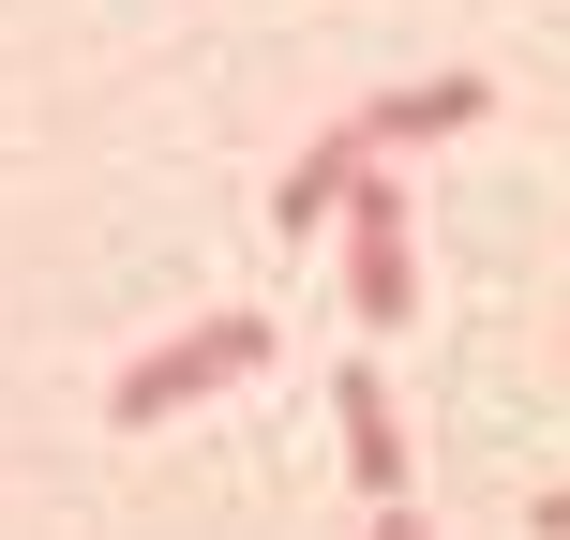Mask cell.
I'll use <instances>...</instances> for the list:
<instances>
[{"mask_svg": "<svg viewBox=\"0 0 570 540\" xmlns=\"http://www.w3.org/2000/svg\"><path fill=\"white\" fill-rule=\"evenodd\" d=\"M345 301H361V331H405V315H421V240H405V180H391V150H375L361 196H345Z\"/></svg>", "mask_w": 570, "mask_h": 540, "instance_id": "6da1fadb", "label": "cell"}, {"mask_svg": "<svg viewBox=\"0 0 570 540\" xmlns=\"http://www.w3.org/2000/svg\"><path fill=\"white\" fill-rule=\"evenodd\" d=\"M271 361V315H196V331H180V345H150V361L136 375H120V421H180V405H196V391H226V375H256Z\"/></svg>", "mask_w": 570, "mask_h": 540, "instance_id": "7a4b0ae2", "label": "cell"}, {"mask_svg": "<svg viewBox=\"0 0 570 540\" xmlns=\"http://www.w3.org/2000/svg\"><path fill=\"white\" fill-rule=\"evenodd\" d=\"M361 166H375V136H361V120H331V136H315L301 166H285V196H271V226H285V240H315V226H345V196H361Z\"/></svg>", "mask_w": 570, "mask_h": 540, "instance_id": "3957f363", "label": "cell"}, {"mask_svg": "<svg viewBox=\"0 0 570 540\" xmlns=\"http://www.w3.org/2000/svg\"><path fill=\"white\" fill-rule=\"evenodd\" d=\"M331 391H345V481L391 511V495H405V421H391V375H375V361H345Z\"/></svg>", "mask_w": 570, "mask_h": 540, "instance_id": "277c9868", "label": "cell"}, {"mask_svg": "<svg viewBox=\"0 0 570 540\" xmlns=\"http://www.w3.org/2000/svg\"><path fill=\"white\" fill-rule=\"evenodd\" d=\"M465 120H481V76H405V90L361 106V136L375 150H435V136H465Z\"/></svg>", "mask_w": 570, "mask_h": 540, "instance_id": "5b68a950", "label": "cell"}, {"mask_svg": "<svg viewBox=\"0 0 570 540\" xmlns=\"http://www.w3.org/2000/svg\"><path fill=\"white\" fill-rule=\"evenodd\" d=\"M525 526H541V540H570V481H556V495H525Z\"/></svg>", "mask_w": 570, "mask_h": 540, "instance_id": "8992f818", "label": "cell"}, {"mask_svg": "<svg viewBox=\"0 0 570 540\" xmlns=\"http://www.w3.org/2000/svg\"><path fill=\"white\" fill-rule=\"evenodd\" d=\"M375 540H435V526H421V511H405V495H391V511H375Z\"/></svg>", "mask_w": 570, "mask_h": 540, "instance_id": "52a82bcc", "label": "cell"}]
</instances>
